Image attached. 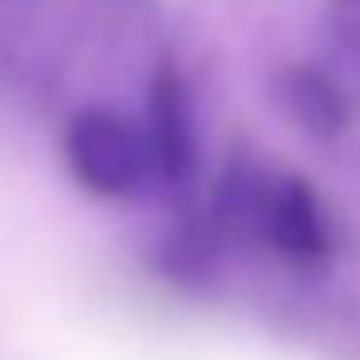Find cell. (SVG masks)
<instances>
[{
  "instance_id": "3",
  "label": "cell",
  "mask_w": 360,
  "mask_h": 360,
  "mask_svg": "<svg viewBox=\"0 0 360 360\" xmlns=\"http://www.w3.org/2000/svg\"><path fill=\"white\" fill-rule=\"evenodd\" d=\"M151 159L167 179L182 182L190 179L198 163V132H194V112L182 94L174 74H159L151 86Z\"/></svg>"
},
{
  "instance_id": "4",
  "label": "cell",
  "mask_w": 360,
  "mask_h": 360,
  "mask_svg": "<svg viewBox=\"0 0 360 360\" xmlns=\"http://www.w3.org/2000/svg\"><path fill=\"white\" fill-rule=\"evenodd\" d=\"M287 105L295 120H302V128L318 136L337 132L349 120V109H345V97L337 94V86L314 70H295L287 78Z\"/></svg>"
},
{
  "instance_id": "2",
  "label": "cell",
  "mask_w": 360,
  "mask_h": 360,
  "mask_svg": "<svg viewBox=\"0 0 360 360\" xmlns=\"http://www.w3.org/2000/svg\"><path fill=\"white\" fill-rule=\"evenodd\" d=\"M252 221L264 240L290 264H318L329 256V225L321 202L302 179H271L252 202Z\"/></svg>"
},
{
  "instance_id": "1",
  "label": "cell",
  "mask_w": 360,
  "mask_h": 360,
  "mask_svg": "<svg viewBox=\"0 0 360 360\" xmlns=\"http://www.w3.org/2000/svg\"><path fill=\"white\" fill-rule=\"evenodd\" d=\"M66 163L86 190L105 198L128 194L148 171L140 136L112 112H82L66 132Z\"/></svg>"
}]
</instances>
